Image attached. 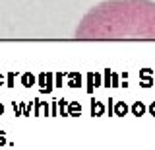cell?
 I'll return each mask as SVG.
<instances>
[{"mask_svg":"<svg viewBox=\"0 0 155 150\" xmlns=\"http://www.w3.org/2000/svg\"><path fill=\"white\" fill-rule=\"evenodd\" d=\"M78 41H155L153 0H105L78 23Z\"/></svg>","mask_w":155,"mask_h":150,"instance_id":"6da1fadb","label":"cell"}]
</instances>
